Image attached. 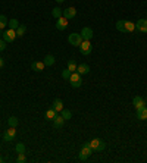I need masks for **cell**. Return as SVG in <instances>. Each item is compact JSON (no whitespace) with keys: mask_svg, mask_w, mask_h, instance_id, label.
Returning <instances> with one entry per match:
<instances>
[{"mask_svg":"<svg viewBox=\"0 0 147 163\" xmlns=\"http://www.w3.org/2000/svg\"><path fill=\"white\" fill-rule=\"evenodd\" d=\"M88 144L93 149V151H103V150L106 149V143L100 138H93L91 141H88Z\"/></svg>","mask_w":147,"mask_h":163,"instance_id":"6da1fadb","label":"cell"},{"mask_svg":"<svg viewBox=\"0 0 147 163\" xmlns=\"http://www.w3.org/2000/svg\"><path fill=\"white\" fill-rule=\"evenodd\" d=\"M91 50H93V46L90 43V40H83L81 44H79V52H81V54L88 56V54L91 53Z\"/></svg>","mask_w":147,"mask_h":163,"instance_id":"7a4b0ae2","label":"cell"},{"mask_svg":"<svg viewBox=\"0 0 147 163\" xmlns=\"http://www.w3.org/2000/svg\"><path fill=\"white\" fill-rule=\"evenodd\" d=\"M91 154H93V149L90 147V144H88V143H85L83 147H81V151H79V159H81V160H87Z\"/></svg>","mask_w":147,"mask_h":163,"instance_id":"3957f363","label":"cell"},{"mask_svg":"<svg viewBox=\"0 0 147 163\" xmlns=\"http://www.w3.org/2000/svg\"><path fill=\"white\" fill-rule=\"evenodd\" d=\"M69 82H71V85L74 87V88H78V87H81V84H83V79H81V75H79L78 72H72L71 74V77H69L68 79Z\"/></svg>","mask_w":147,"mask_h":163,"instance_id":"277c9868","label":"cell"},{"mask_svg":"<svg viewBox=\"0 0 147 163\" xmlns=\"http://www.w3.org/2000/svg\"><path fill=\"white\" fill-rule=\"evenodd\" d=\"M68 41H69V44H72L74 47H79V44L83 41V37L78 33H72L68 35Z\"/></svg>","mask_w":147,"mask_h":163,"instance_id":"5b68a950","label":"cell"},{"mask_svg":"<svg viewBox=\"0 0 147 163\" xmlns=\"http://www.w3.org/2000/svg\"><path fill=\"white\" fill-rule=\"evenodd\" d=\"M15 38H16V31L15 29H6V31H3V40H5L6 43H12V41H15Z\"/></svg>","mask_w":147,"mask_h":163,"instance_id":"8992f818","label":"cell"},{"mask_svg":"<svg viewBox=\"0 0 147 163\" xmlns=\"http://www.w3.org/2000/svg\"><path fill=\"white\" fill-rule=\"evenodd\" d=\"M15 135H16V130H15V126H9V130L5 131V134H3V140L5 141H13Z\"/></svg>","mask_w":147,"mask_h":163,"instance_id":"52a82bcc","label":"cell"},{"mask_svg":"<svg viewBox=\"0 0 147 163\" xmlns=\"http://www.w3.org/2000/svg\"><path fill=\"white\" fill-rule=\"evenodd\" d=\"M68 21L69 19H66L63 15H62V16L58 18V21H56V28H58L59 31H63V29H66V28H68V25H69Z\"/></svg>","mask_w":147,"mask_h":163,"instance_id":"ba28073f","label":"cell"},{"mask_svg":"<svg viewBox=\"0 0 147 163\" xmlns=\"http://www.w3.org/2000/svg\"><path fill=\"white\" fill-rule=\"evenodd\" d=\"M79 34H81L83 40H91V38H93V29L90 28V27H84Z\"/></svg>","mask_w":147,"mask_h":163,"instance_id":"9c48e42d","label":"cell"},{"mask_svg":"<svg viewBox=\"0 0 147 163\" xmlns=\"http://www.w3.org/2000/svg\"><path fill=\"white\" fill-rule=\"evenodd\" d=\"M135 28L141 33H147V19H140L135 22Z\"/></svg>","mask_w":147,"mask_h":163,"instance_id":"30bf717a","label":"cell"},{"mask_svg":"<svg viewBox=\"0 0 147 163\" xmlns=\"http://www.w3.org/2000/svg\"><path fill=\"white\" fill-rule=\"evenodd\" d=\"M75 15H77L75 8H66V9L63 10V16L66 19H72V18H75Z\"/></svg>","mask_w":147,"mask_h":163,"instance_id":"8fae6325","label":"cell"},{"mask_svg":"<svg viewBox=\"0 0 147 163\" xmlns=\"http://www.w3.org/2000/svg\"><path fill=\"white\" fill-rule=\"evenodd\" d=\"M132 104H134L135 109H141V107L146 106V103H144V100H143V97L135 96V97H134V100H132Z\"/></svg>","mask_w":147,"mask_h":163,"instance_id":"7c38bea8","label":"cell"},{"mask_svg":"<svg viewBox=\"0 0 147 163\" xmlns=\"http://www.w3.org/2000/svg\"><path fill=\"white\" fill-rule=\"evenodd\" d=\"M65 122H66V120H65L63 118H62V115H60V116H58V115H56V118H54V119H53V126H54V128H58V130H59V128H62V126H63V124H65Z\"/></svg>","mask_w":147,"mask_h":163,"instance_id":"4fadbf2b","label":"cell"},{"mask_svg":"<svg viewBox=\"0 0 147 163\" xmlns=\"http://www.w3.org/2000/svg\"><path fill=\"white\" fill-rule=\"evenodd\" d=\"M31 68H33V71H35V72H41V71H44L46 65H44V62H40V60H37V62H33Z\"/></svg>","mask_w":147,"mask_h":163,"instance_id":"5bb4252c","label":"cell"},{"mask_svg":"<svg viewBox=\"0 0 147 163\" xmlns=\"http://www.w3.org/2000/svg\"><path fill=\"white\" fill-rule=\"evenodd\" d=\"M137 118L140 120H146L147 119V107H141V109H137Z\"/></svg>","mask_w":147,"mask_h":163,"instance_id":"9a60e30c","label":"cell"},{"mask_svg":"<svg viewBox=\"0 0 147 163\" xmlns=\"http://www.w3.org/2000/svg\"><path fill=\"white\" fill-rule=\"evenodd\" d=\"M77 72H78L79 75H85V74L90 72V66L85 65V63H81V65H78V68H77Z\"/></svg>","mask_w":147,"mask_h":163,"instance_id":"2e32d148","label":"cell"},{"mask_svg":"<svg viewBox=\"0 0 147 163\" xmlns=\"http://www.w3.org/2000/svg\"><path fill=\"white\" fill-rule=\"evenodd\" d=\"M52 107H53V109H54L56 112H62V110H63V101L59 100V99H56V100L53 101Z\"/></svg>","mask_w":147,"mask_h":163,"instance_id":"e0dca14e","label":"cell"},{"mask_svg":"<svg viewBox=\"0 0 147 163\" xmlns=\"http://www.w3.org/2000/svg\"><path fill=\"white\" fill-rule=\"evenodd\" d=\"M135 24L131 21H125V33H134L135 31Z\"/></svg>","mask_w":147,"mask_h":163,"instance_id":"ac0fdd59","label":"cell"},{"mask_svg":"<svg viewBox=\"0 0 147 163\" xmlns=\"http://www.w3.org/2000/svg\"><path fill=\"white\" fill-rule=\"evenodd\" d=\"M56 115H58V112L54 110L53 107H50L49 110L46 112V119H47V120H53L54 118H56Z\"/></svg>","mask_w":147,"mask_h":163,"instance_id":"d6986e66","label":"cell"},{"mask_svg":"<svg viewBox=\"0 0 147 163\" xmlns=\"http://www.w3.org/2000/svg\"><path fill=\"white\" fill-rule=\"evenodd\" d=\"M43 62H44V65H46V66H52V65H54V62H56V60H54L53 54H47V56L44 58Z\"/></svg>","mask_w":147,"mask_h":163,"instance_id":"ffe728a7","label":"cell"},{"mask_svg":"<svg viewBox=\"0 0 147 163\" xmlns=\"http://www.w3.org/2000/svg\"><path fill=\"white\" fill-rule=\"evenodd\" d=\"M77 68H78V65H77V62H75V59H69L68 60V69L71 72H77Z\"/></svg>","mask_w":147,"mask_h":163,"instance_id":"44dd1931","label":"cell"},{"mask_svg":"<svg viewBox=\"0 0 147 163\" xmlns=\"http://www.w3.org/2000/svg\"><path fill=\"white\" fill-rule=\"evenodd\" d=\"M8 24H9L8 18H6L5 15H0V29H5L8 27Z\"/></svg>","mask_w":147,"mask_h":163,"instance_id":"7402d4cb","label":"cell"},{"mask_svg":"<svg viewBox=\"0 0 147 163\" xmlns=\"http://www.w3.org/2000/svg\"><path fill=\"white\" fill-rule=\"evenodd\" d=\"M15 31H16V37H24L25 31H27V27H25V25H19Z\"/></svg>","mask_w":147,"mask_h":163,"instance_id":"603a6c76","label":"cell"},{"mask_svg":"<svg viewBox=\"0 0 147 163\" xmlns=\"http://www.w3.org/2000/svg\"><path fill=\"white\" fill-rule=\"evenodd\" d=\"M60 115H62V118H63L65 120H69L71 118H72V112L68 110V109H63V110L60 112Z\"/></svg>","mask_w":147,"mask_h":163,"instance_id":"cb8c5ba5","label":"cell"},{"mask_svg":"<svg viewBox=\"0 0 147 163\" xmlns=\"http://www.w3.org/2000/svg\"><path fill=\"white\" fill-rule=\"evenodd\" d=\"M62 15H63V10L60 9V8H54V9L52 10V16H54L56 19H58V18H60Z\"/></svg>","mask_w":147,"mask_h":163,"instance_id":"d4e9b609","label":"cell"},{"mask_svg":"<svg viewBox=\"0 0 147 163\" xmlns=\"http://www.w3.org/2000/svg\"><path fill=\"white\" fill-rule=\"evenodd\" d=\"M8 27H9L10 29H16L18 28V27H19V22H18V19H10L9 21V24H8Z\"/></svg>","mask_w":147,"mask_h":163,"instance_id":"484cf974","label":"cell"},{"mask_svg":"<svg viewBox=\"0 0 147 163\" xmlns=\"http://www.w3.org/2000/svg\"><path fill=\"white\" fill-rule=\"evenodd\" d=\"M18 122H19V120H18V118H16V116H10L9 119H8V124H9V126H15V128H16Z\"/></svg>","mask_w":147,"mask_h":163,"instance_id":"4316f807","label":"cell"},{"mask_svg":"<svg viewBox=\"0 0 147 163\" xmlns=\"http://www.w3.org/2000/svg\"><path fill=\"white\" fill-rule=\"evenodd\" d=\"M116 29L118 31H121V33H125V21H118Z\"/></svg>","mask_w":147,"mask_h":163,"instance_id":"83f0119b","label":"cell"},{"mask_svg":"<svg viewBox=\"0 0 147 163\" xmlns=\"http://www.w3.org/2000/svg\"><path fill=\"white\" fill-rule=\"evenodd\" d=\"M15 150H16V153H25V145L22 143H18L15 145Z\"/></svg>","mask_w":147,"mask_h":163,"instance_id":"f1b7e54d","label":"cell"},{"mask_svg":"<svg viewBox=\"0 0 147 163\" xmlns=\"http://www.w3.org/2000/svg\"><path fill=\"white\" fill-rule=\"evenodd\" d=\"M71 74H72V72H71L68 68H66V69H63V71H62V78H63V79H69Z\"/></svg>","mask_w":147,"mask_h":163,"instance_id":"f546056e","label":"cell"},{"mask_svg":"<svg viewBox=\"0 0 147 163\" xmlns=\"http://www.w3.org/2000/svg\"><path fill=\"white\" fill-rule=\"evenodd\" d=\"M18 163H24L27 162V157H25V153H18V159H16Z\"/></svg>","mask_w":147,"mask_h":163,"instance_id":"4dcf8cb0","label":"cell"},{"mask_svg":"<svg viewBox=\"0 0 147 163\" xmlns=\"http://www.w3.org/2000/svg\"><path fill=\"white\" fill-rule=\"evenodd\" d=\"M6 48V41L5 40H0V52H3Z\"/></svg>","mask_w":147,"mask_h":163,"instance_id":"1f68e13d","label":"cell"},{"mask_svg":"<svg viewBox=\"0 0 147 163\" xmlns=\"http://www.w3.org/2000/svg\"><path fill=\"white\" fill-rule=\"evenodd\" d=\"M3 65H5V60H3V59L0 58V69H2V68H3Z\"/></svg>","mask_w":147,"mask_h":163,"instance_id":"d6a6232c","label":"cell"},{"mask_svg":"<svg viewBox=\"0 0 147 163\" xmlns=\"http://www.w3.org/2000/svg\"><path fill=\"white\" fill-rule=\"evenodd\" d=\"M54 2H58V3H63L65 0H54Z\"/></svg>","mask_w":147,"mask_h":163,"instance_id":"836d02e7","label":"cell"},{"mask_svg":"<svg viewBox=\"0 0 147 163\" xmlns=\"http://www.w3.org/2000/svg\"><path fill=\"white\" fill-rule=\"evenodd\" d=\"M0 35H3V29H0Z\"/></svg>","mask_w":147,"mask_h":163,"instance_id":"e575fe53","label":"cell"},{"mask_svg":"<svg viewBox=\"0 0 147 163\" xmlns=\"http://www.w3.org/2000/svg\"><path fill=\"white\" fill-rule=\"evenodd\" d=\"M2 162H3V159H2V157H0V163H2Z\"/></svg>","mask_w":147,"mask_h":163,"instance_id":"d590c367","label":"cell"},{"mask_svg":"<svg viewBox=\"0 0 147 163\" xmlns=\"http://www.w3.org/2000/svg\"><path fill=\"white\" fill-rule=\"evenodd\" d=\"M146 107H147V103H146Z\"/></svg>","mask_w":147,"mask_h":163,"instance_id":"8d00e7d4","label":"cell"}]
</instances>
